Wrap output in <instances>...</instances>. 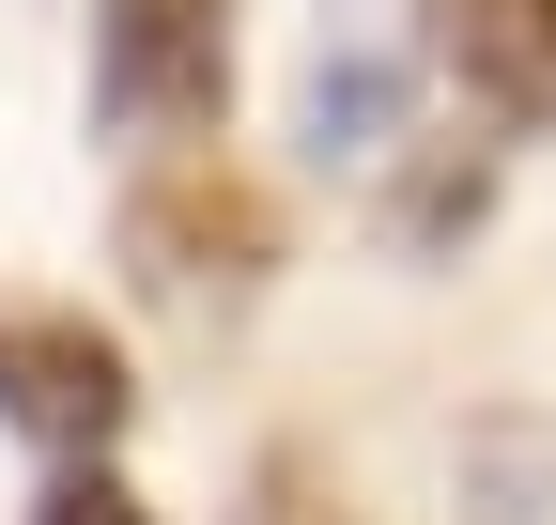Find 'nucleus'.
<instances>
[{
  "mask_svg": "<svg viewBox=\"0 0 556 525\" xmlns=\"http://www.w3.org/2000/svg\"><path fill=\"white\" fill-rule=\"evenodd\" d=\"M248 525H340V510H325V495H309L294 464H263V495H248Z\"/></svg>",
  "mask_w": 556,
  "mask_h": 525,
  "instance_id": "8",
  "label": "nucleus"
},
{
  "mask_svg": "<svg viewBox=\"0 0 556 525\" xmlns=\"http://www.w3.org/2000/svg\"><path fill=\"white\" fill-rule=\"evenodd\" d=\"M464 495H479V525H556V433L541 418H479L464 433Z\"/></svg>",
  "mask_w": 556,
  "mask_h": 525,
  "instance_id": "6",
  "label": "nucleus"
},
{
  "mask_svg": "<svg viewBox=\"0 0 556 525\" xmlns=\"http://www.w3.org/2000/svg\"><path fill=\"white\" fill-rule=\"evenodd\" d=\"M433 62L464 78V108H495V124H556V0H448Z\"/></svg>",
  "mask_w": 556,
  "mask_h": 525,
  "instance_id": "4",
  "label": "nucleus"
},
{
  "mask_svg": "<svg viewBox=\"0 0 556 525\" xmlns=\"http://www.w3.org/2000/svg\"><path fill=\"white\" fill-rule=\"evenodd\" d=\"M217 108H232V0H109L93 16V124L217 140Z\"/></svg>",
  "mask_w": 556,
  "mask_h": 525,
  "instance_id": "1",
  "label": "nucleus"
},
{
  "mask_svg": "<svg viewBox=\"0 0 556 525\" xmlns=\"http://www.w3.org/2000/svg\"><path fill=\"white\" fill-rule=\"evenodd\" d=\"M124 356H109V324L78 309H0V418H16L31 448H62V464H93V448L124 433Z\"/></svg>",
  "mask_w": 556,
  "mask_h": 525,
  "instance_id": "3",
  "label": "nucleus"
},
{
  "mask_svg": "<svg viewBox=\"0 0 556 525\" xmlns=\"http://www.w3.org/2000/svg\"><path fill=\"white\" fill-rule=\"evenodd\" d=\"M263 262H278V202H263V185H232L217 155H186V170H155V185L124 202V279L170 294V309L263 294Z\"/></svg>",
  "mask_w": 556,
  "mask_h": 525,
  "instance_id": "2",
  "label": "nucleus"
},
{
  "mask_svg": "<svg viewBox=\"0 0 556 525\" xmlns=\"http://www.w3.org/2000/svg\"><path fill=\"white\" fill-rule=\"evenodd\" d=\"M402 108H417V62L356 31V47H309V78H294V140H309L325 170H340V155L371 170V155H402Z\"/></svg>",
  "mask_w": 556,
  "mask_h": 525,
  "instance_id": "5",
  "label": "nucleus"
},
{
  "mask_svg": "<svg viewBox=\"0 0 556 525\" xmlns=\"http://www.w3.org/2000/svg\"><path fill=\"white\" fill-rule=\"evenodd\" d=\"M31 525H155V510H139L109 464H78V479H47V495H31Z\"/></svg>",
  "mask_w": 556,
  "mask_h": 525,
  "instance_id": "7",
  "label": "nucleus"
}]
</instances>
